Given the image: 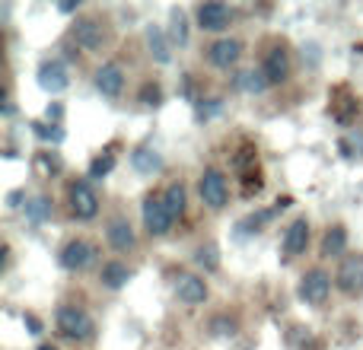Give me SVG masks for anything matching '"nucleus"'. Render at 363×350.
Listing matches in <instances>:
<instances>
[{
    "mask_svg": "<svg viewBox=\"0 0 363 350\" xmlns=\"http://www.w3.org/2000/svg\"><path fill=\"white\" fill-rule=\"evenodd\" d=\"M328 293H332V277H328L322 268H313V271H306V274H303L300 300H306L309 306H322V303L328 300Z\"/></svg>",
    "mask_w": 363,
    "mask_h": 350,
    "instance_id": "obj_3",
    "label": "nucleus"
},
{
    "mask_svg": "<svg viewBox=\"0 0 363 350\" xmlns=\"http://www.w3.org/2000/svg\"><path fill=\"white\" fill-rule=\"evenodd\" d=\"M38 83H42V89H48V93H61L70 80H67V70H64L61 61H45L42 67H38Z\"/></svg>",
    "mask_w": 363,
    "mask_h": 350,
    "instance_id": "obj_15",
    "label": "nucleus"
},
{
    "mask_svg": "<svg viewBox=\"0 0 363 350\" xmlns=\"http://www.w3.org/2000/svg\"><path fill=\"white\" fill-rule=\"evenodd\" d=\"M19 201H23V194H19V191H13L10 198H6V204H10V207H19Z\"/></svg>",
    "mask_w": 363,
    "mask_h": 350,
    "instance_id": "obj_34",
    "label": "nucleus"
},
{
    "mask_svg": "<svg viewBox=\"0 0 363 350\" xmlns=\"http://www.w3.org/2000/svg\"><path fill=\"white\" fill-rule=\"evenodd\" d=\"M93 261H96V249L86 239H70L61 249V268H67V271H83Z\"/></svg>",
    "mask_w": 363,
    "mask_h": 350,
    "instance_id": "obj_8",
    "label": "nucleus"
},
{
    "mask_svg": "<svg viewBox=\"0 0 363 350\" xmlns=\"http://www.w3.org/2000/svg\"><path fill=\"white\" fill-rule=\"evenodd\" d=\"M96 89H99L102 96H108V99L121 96V89H125V74H121L118 64H106V67L96 70Z\"/></svg>",
    "mask_w": 363,
    "mask_h": 350,
    "instance_id": "obj_12",
    "label": "nucleus"
},
{
    "mask_svg": "<svg viewBox=\"0 0 363 350\" xmlns=\"http://www.w3.org/2000/svg\"><path fill=\"white\" fill-rule=\"evenodd\" d=\"M306 245H309V220L300 217L287 226V232H284V252H287L290 258H296L306 252Z\"/></svg>",
    "mask_w": 363,
    "mask_h": 350,
    "instance_id": "obj_11",
    "label": "nucleus"
},
{
    "mask_svg": "<svg viewBox=\"0 0 363 350\" xmlns=\"http://www.w3.org/2000/svg\"><path fill=\"white\" fill-rule=\"evenodd\" d=\"M335 283H338L341 293L347 296H357L363 293V255H347L345 261H341L338 274H335Z\"/></svg>",
    "mask_w": 363,
    "mask_h": 350,
    "instance_id": "obj_5",
    "label": "nucleus"
},
{
    "mask_svg": "<svg viewBox=\"0 0 363 350\" xmlns=\"http://www.w3.org/2000/svg\"><path fill=\"white\" fill-rule=\"evenodd\" d=\"M262 185H264V181H262V175H245V181H242V194H245V198H252V194H258V191H262Z\"/></svg>",
    "mask_w": 363,
    "mask_h": 350,
    "instance_id": "obj_29",
    "label": "nucleus"
},
{
    "mask_svg": "<svg viewBox=\"0 0 363 350\" xmlns=\"http://www.w3.org/2000/svg\"><path fill=\"white\" fill-rule=\"evenodd\" d=\"M172 38H176L179 45H185L188 42V26H185V16L176 10L172 13Z\"/></svg>",
    "mask_w": 363,
    "mask_h": 350,
    "instance_id": "obj_26",
    "label": "nucleus"
},
{
    "mask_svg": "<svg viewBox=\"0 0 363 350\" xmlns=\"http://www.w3.org/2000/svg\"><path fill=\"white\" fill-rule=\"evenodd\" d=\"M115 169V157L112 153H106V157H96L93 163H89V179H102V175H108Z\"/></svg>",
    "mask_w": 363,
    "mask_h": 350,
    "instance_id": "obj_25",
    "label": "nucleus"
},
{
    "mask_svg": "<svg viewBox=\"0 0 363 350\" xmlns=\"http://www.w3.org/2000/svg\"><path fill=\"white\" fill-rule=\"evenodd\" d=\"M236 86H242L245 93H262L268 86V77L264 74H255V70H245V74L236 77Z\"/></svg>",
    "mask_w": 363,
    "mask_h": 350,
    "instance_id": "obj_21",
    "label": "nucleus"
},
{
    "mask_svg": "<svg viewBox=\"0 0 363 350\" xmlns=\"http://www.w3.org/2000/svg\"><path fill=\"white\" fill-rule=\"evenodd\" d=\"M48 118H61V106H48Z\"/></svg>",
    "mask_w": 363,
    "mask_h": 350,
    "instance_id": "obj_35",
    "label": "nucleus"
},
{
    "mask_svg": "<svg viewBox=\"0 0 363 350\" xmlns=\"http://www.w3.org/2000/svg\"><path fill=\"white\" fill-rule=\"evenodd\" d=\"M106 236H108V245H112L115 252H131L134 249V230H131V223H128L125 217H115L112 223H108V230H106Z\"/></svg>",
    "mask_w": 363,
    "mask_h": 350,
    "instance_id": "obj_14",
    "label": "nucleus"
},
{
    "mask_svg": "<svg viewBox=\"0 0 363 350\" xmlns=\"http://www.w3.org/2000/svg\"><path fill=\"white\" fill-rule=\"evenodd\" d=\"M360 51H363V45H360Z\"/></svg>",
    "mask_w": 363,
    "mask_h": 350,
    "instance_id": "obj_37",
    "label": "nucleus"
},
{
    "mask_svg": "<svg viewBox=\"0 0 363 350\" xmlns=\"http://www.w3.org/2000/svg\"><path fill=\"white\" fill-rule=\"evenodd\" d=\"M172 213L169 207H166L163 198H157V194H150V198L144 201V226L150 236H166V232L172 230Z\"/></svg>",
    "mask_w": 363,
    "mask_h": 350,
    "instance_id": "obj_4",
    "label": "nucleus"
},
{
    "mask_svg": "<svg viewBox=\"0 0 363 350\" xmlns=\"http://www.w3.org/2000/svg\"><path fill=\"white\" fill-rule=\"evenodd\" d=\"M57 332L64 338H74V341H89L96 332V322L89 319L83 309L77 306H61L57 309Z\"/></svg>",
    "mask_w": 363,
    "mask_h": 350,
    "instance_id": "obj_1",
    "label": "nucleus"
},
{
    "mask_svg": "<svg viewBox=\"0 0 363 350\" xmlns=\"http://www.w3.org/2000/svg\"><path fill=\"white\" fill-rule=\"evenodd\" d=\"M147 45H150V55L157 57L160 64L169 61V45H166V35L160 26H147Z\"/></svg>",
    "mask_w": 363,
    "mask_h": 350,
    "instance_id": "obj_19",
    "label": "nucleus"
},
{
    "mask_svg": "<svg viewBox=\"0 0 363 350\" xmlns=\"http://www.w3.org/2000/svg\"><path fill=\"white\" fill-rule=\"evenodd\" d=\"M345 245H347L345 226H332V230L325 232V239H322V258H338L341 252H345Z\"/></svg>",
    "mask_w": 363,
    "mask_h": 350,
    "instance_id": "obj_18",
    "label": "nucleus"
},
{
    "mask_svg": "<svg viewBox=\"0 0 363 350\" xmlns=\"http://www.w3.org/2000/svg\"><path fill=\"white\" fill-rule=\"evenodd\" d=\"M67 198H70V210H74V217L93 220L96 213H99V198H96V191L89 188V181H74V185L67 188Z\"/></svg>",
    "mask_w": 363,
    "mask_h": 350,
    "instance_id": "obj_6",
    "label": "nucleus"
},
{
    "mask_svg": "<svg viewBox=\"0 0 363 350\" xmlns=\"http://www.w3.org/2000/svg\"><path fill=\"white\" fill-rule=\"evenodd\" d=\"M211 328H213V334H233V332H236V325H233V322H226V319H217Z\"/></svg>",
    "mask_w": 363,
    "mask_h": 350,
    "instance_id": "obj_32",
    "label": "nucleus"
},
{
    "mask_svg": "<svg viewBox=\"0 0 363 350\" xmlns=\"http://www.w3.org/2000/svg\"><path fill=\"white\" fill-rule=\"evenodd\" d=\"M163 201H166V207H169L172 217H182V213H185V188H182V185H169V188H166Z\"/></svg>",
    "mask_w": 363,
    "mask_h": 350,
    "instance_id": "obj_20",
    "label": "nucleus"
},
{
    "mask_svg": "<svg viewBox=\"0 0 363 350\" xmlns=\"http://www.w3.org/2000/svg\"><path fill=\"white\" fill-rule=\"evenodd\" d=\"M70 35H74V42L80 45L83 51H99L102 45H106V29H102L99 19H77L74 29H70Z\"/></svg>",
    "mask_w": 363,
    "mask_h": 350,
    "instance_id": "obj_7",
    "label": "nucleus"
},
{
    "mask_svg": "<svg viewBox=\"0 0 363 350\" xmlns=\"http://www.w3.org/2000/svg\"><path fill=\"white\" fill-rule=\"evenodd\" d=\"M38 350H57L55 344H42V347H38Z\"/></svg>",
    "mask_w": 363,
    "mask_h": 350,
    "instance_id": "obj_36",
    "label": "nucleus"
},
{
    "mask_svg": "<svg viewBox=\"0 0 363 350\" xmlns=\"http://www.w3.org/2000/svg\"><path fill=\"white\" fill-rule=\"evenodd\" d=\"M233 23V10L226 4H201L198 6V26L204 32H223Z\"/></svg>",
    "mask_w": 363,
    "mask_h": 350,
    "instance_id": "obj_9",
    "label": "nucleus"
},
{
    "mask_svg": "<svg viewBox=\"0 0 363 350\" xmlns=\"http://www.w3.org/2000/svg\"><path fill=\"white\" fill-rule=\"evenodd\" d=\"M198 188H201V201H204L211 210H223L226 201H230V188H226V179L220 169H204Z\"/></svg>",
    "mask_w": 363,
    "mask_h": 350,
    "instance_id": "obj_2",
    "label": "nucleus"
},
{
    "mask_svg": "<svg viewBox=\"0 0 363 350\" xmlns=\"http://www.w3.org/2000/svg\"><path fill=\"white\" fill-rule=\"evenodd\" d=\"M32 128H35V134L42 140H55V144H57V140H64V131H61V128H55V125L48 128V125H42V121H35Z\"/></svg>",
    "mask_w": 363,
    "mask_h": 350,
    "instance_id": "obj_27",
    "label": "nucleus"
},
{
    "mask_svg": "<svg viewBox=\"0 0 363 350\" xmlns=\"http://www.w3.org/2000/svg\"><path fill=\"white\" fill-rule=\"evenodd\" d=\"M26 217H29L32 223H42L45 217H51V204H48V198H35L32 204H26Z\"/></svg>",
    "mask_w": 363,
    "mask_h": 350,
    "instance_id": "obj_22",
    "label": "nucleus"
},
{
    "mask_svg": "<svg viewBox=\"0 0 363 350\" xmlns=\"http://www.w3.org/2000/svg\"><path fill=\"white\" fill-rule=\"evenodd\" d=\"M194 261H198L204 271H217V264H220L217 249H213V245H201V249L194 252Z\"/></svg>",
    "mask_w": 363,
    "mask_h": 350,
    "instance_id": "obj_24",
    "label": "nucleus"
},
{
    "mask_svg": "<svg viewBox=\"0 0 363 350\" xmlns=\"http://www.w3.org/2000/svg\"><path fill=\"white\" fill-rule=\"evenodd\" d=\"M23 322H26V328H29L32 334H38V332H42V322H38L35 315H23Z\"/></svg>",
    "mask_w": 363,
    "mask_h": 350,
    "instance_id": "obj_33",
    "label": "nucleus"
},
{
    "mask_svg": "<svg viewBox=\"0 0 363 350\" xmlns=\"http://www.w3.org/2000/svg\"><path fill=\"white\" fill-rule=\"evenodd\" d=\"M233 163H236V169H245V166H255V150H252V147H242V150L236 153V159H233Z\"/></svg>",
    "mask_w": 363,
    "mask_h": 350,
    "instance_id": "obj_30",
    "label": "nucleus"
},
{
    "mask_svg": "<svg viewBox=\"0 0 363 350\" xmlns=\"http://www.w3.org/2000/svg\"><path fill=\"white\" fill-rule=\"evenodd\" d=\"M160 99H163V93H160L157 83H144V89H140V102H144V106H160Z\"/></svg>",
    "mask_w": 363,
    "mask_h": 350,
    "instance_id": "obj_28",
    "label": "nucleus"
},
{
    "mask_svg": "<svg viewBox=\"0 0 363 350\" xmlns=\"http://www.w3.org/2000/svg\"><path fill=\"white\" fill-rule=\"evenodd\" d=\"M134 166H138L140 172H157L163 163H160V157L153 150H138L134 153Z\"/></svg>",
    "mask_w": 363,
    "mask_h": 350,
    "instance_id": "obj_23",
    "label": "nucleus"
},
{
    "mask_svg": "<svg viewBox=\"0 0 363 350\" xmlns=\"http://www.w3.org/2000/svg\"><path fill=\"white\" fill-rule=\"evenodd\" d=\"M38 166H42V169H48V172H57V169H61V159H57L55 153H42V157H38Z\"/></svg>",
    "mask_w": 363,
    "mask_h": 350,
    "instance_id": "obj_31",
    "label": "nucleus"
},
{
    "mask_svg": "<svg viewBox=\"0 0 363 350\" xmlns=\"http://www.w3.org/2000/svg\"><path fill=\"white\" fill-rule=\"evenodd\" d=\"M207 57H211L213 67L230 70L233 64L242 57V42H236V38H220V42H213L211 48H207Z\"/></svg>",
    "mask_w": 363,
    "mask_h": 350,
    "instance_id": "obj_10",
    "label": "nucleus"
},
{
    "mask_svg": "<svg viewBox=\"0 0 363 350\" xmlns=\"http://www.w3.org/2000/svg\"><path fill=\"white\" fill-rule=\"evenodd\" d=\"M99 281L106 283L108 290H121L128 281H131V271H128V264H121V261H106L99 271Z\"/></svg>",
    "mask_w": 363,
    "mask_h": 350,
    "instance_id": "obj_17",
    "label": "nucleus"
},
{
    "mask_svg": "<svg viewBox=\"0 0 363 350\" xmlns=\"http://www.w3.org/2000/svg\"><path fill=\"white\" fill-rule=\"evenodd\" d=\"M264 77H268V83H284L290 74V61H287V51L284 48H274L268 51V57H264Z\"/></svg>",
    "mask_w": 363,
    "mask_h": 350,
    "instance_id": "obj_16",
    "label": "nucleus"
},
{
    "mask_svg": "<svg viewBox=\"0 0 363 350\" xmlns=\"http://www.w3.org/2000/svg\"><path fill=\"white\" fill-rule=\"evenodd\" d=\"M176 293L182 303H188V306H198V303L207 300V283L201 281V277L194 274H182L176 281Z\"/></svg>",
    "mask_w": 363,
    "mask_h": 350,
    "instance_id": "obj_13",
    "label": "nucleus"
}]
</instances>
